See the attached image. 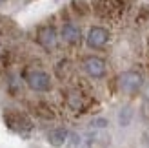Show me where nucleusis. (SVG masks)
I'll use <instances>...</instances> for the list:
<instances>
[{
    "instance_id": "obj_3",
    "label": "nucleus",
    "mask_w": 149,
    "mask_h": 148,
    "mask_svg": "<svg viewBox=\"0 0 149 148\" xmlns=\"http://www.w3.org/2000/svg\"><path fill=\"white\" fill-rule=\"evenodd\" d=\"M6 123H7V126H9L11 130L15 132H18V134H29V130H31V123L27 121V117L24 115H20L17 112H9V113H6Z\"/></svg>"
},
{
    "instance_id": "obj_1",
    "label": "nucleus",
    "mask_w": 149,
    "mask_h": 148,
    "mask_svg": "<svg viewBox=\"0 0 149 148\" xmlns=\"http://www.w3.org/2000/svg\"><path fill=\"white\" fill-rule=\"evenodd\" d=\"M26 82L35 92H47L51 90V77L42 70H29L26 73Z\"/></svg>"
},
{
    "instance_id": "obj_9",
    "label": "nucleus",
    "mask_w": 149,
    "mask_h": 148,
    "mask_svg": "<svg viewBox=\"0 0 149 148\" xmlns=\"http://www.w3.org/2000/svg\"><path fill=\"white\" fill-rule=\"evenodd\" d=\"M131 115H133V110L129 106L120 110V113H118V123H120V126H127L129 121H131Z\"/></svg>"
},
{
    "instance_id": "obj_12",
    "label": "nucleus",
    "mask_w": 149,
    "mask_h": 148,
    "mask_svg": "<svg viewBox=\"0 0 149 148\" xmlns=\"http://www.w3.org/2000/svg\"><path fill=\"white\" fill-rule=\"evenodd\" d=\"M2 2H4V0H0V4H2Z\"/></svg>"
},
{
    "instance_id": "obj_8",
    "label": "nucleus",
    "mask_w": 149,
    "mask_h": 148,
    "mask_svg": "<svg viewBox=\"0 0 149 148\" xmlns=\"http://www.w3.org/2000/svg\"><path fill=\"white\" fill-rule=\"evenodd\" d=\"M65 139H68V130L65 128H55V130H51L49 134H47V141L51 146H62L65 143Z\"/></svg>"
},
{
    "instance_id": "obj_7",
    "label": "nucleus",
    "mask_w": 149,
    "mask_h": 148,
    "mask_svg": "<svg viewBox=\"0 0 149 148\" xmlns=\"http://www.w3.org/2000/svg\"><path fill=\"white\" fill-rule=\"evenodd\" d=\"M80 29L74 26V24H64L62 26V39L68 42V44H77L80 42Z\"/></svg>"
},
{
    "instance_id": "obj_2",
    "label": "nucleus",
    "mask_w": 149,
    "mask_h": 148,
    "mask_svg": "<svg viewBox=\"0 0 149 148\" xmlns=\"http://www.w3.org/2000/svg\"><path fill=\"white\" fill-rule=\"evenodd\" d=\"M118 86L124 93H135L142 86V75L138 71H125L118 77Z\"/></svg>"
},
{
    "instance_id": "obj_4",
    "label": "nucleus",
    "mask_w": 149,
    "mask_h": 148,
    "mask_svg": "<svg viewBox=\"0 0 149 148\" xmlns=\"http://www.w3.org/2000/svg\"><path fill=\"white\" fill-rule=\"evenodd\" d=\"M84 70L89 77L100 79L106 75V62L100 57H86L84 58Z\"/></svg>"
},
{
    "instance_id": "obj_6",
    "label": "nucleus",
    "mask_w": 149,
    "mask_h": 148,
    "mask_svg": "<svg viewBox=\"0 0 149 148\" xmlns=\"http://www.w3.org/2000/svg\"><path fill=\"white\" fill-rule=\"evenodd\" d=\"M36 39H38V44L42 48L46 49H53L56 46V31L51 26H44L38 29V35H36Z\"/></svg>"
},
{
    "instance_id": "obj_11",
    "label": "nucleus",
    "mask_w": 149,
    "mask_h": 148,
    "mask_svg": "<svg viewBox=\"0 0 149 148\" xmlns=\"http://www.w3.org/2000/svg\"><path fill=\"white\" fill-rule=\"evenodd\" d=\"M146 97H147V99H149V86H147V88H146Z\"/></svg>"
},
{
    "instance_id": "obj_10",
    "label": "nucleus",
    "mask_w": 149,
    "mask_h": 148,
    "mask_svg": "<svg viewBox=\"0 0 149 148\" xmlns=\"http://www.w3.org/2000/svg\"><path fill=\"white\" fill-rule=\"evenodd\" d=\"M107 126V121L106 119H95L91 123V128H96V130H100V128H106Z\"/></svg>"
},
{
    "instance_id": "obj_5",
    "label": "nucleus",
    "mask_w": 149,
    "mask_h": 148,
    "mask_svg": "<svg viewBox=\"0 0 149 148\" xmlns=\"http://www.w3.org/2000/svg\"><path fill=\"white\" fill-rule=\"evenodd\" d=\"M107 40H109V31L106 27L95 26L89 29V33H87V46L89 48H102Z\"/></svg>"
}]
</instances>
